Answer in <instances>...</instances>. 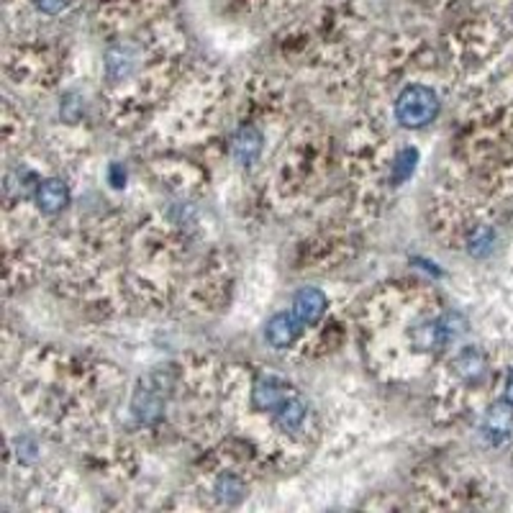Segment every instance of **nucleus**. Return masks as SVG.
<instances>
[{
	"label": "nucleus",
	"instance_id": "nucleus-4",
	"mask_svg": "<svg viewBox=\"0 0 513 513\" xmlns=\"http://www.w3.org/2000/svg\"><path fill=\"white\" fill-rule=\"evenodd\" d=\"M513 434V406L498 403L493 406L483 418V437L490 444H503L511 439Z\"/></svg>",
	"mask_w": 513,
	"mask_h": 513
},
{
	"label": "nucleus",
	"instance_id": "nucleus-15",
	"mask_svg": "<svg viewBox=\"0 0 513 513\" xmlns=\"http://www.w3.org/2000/svg\"><path fill=\"white\" fill-rule=\"evenodd\" d=\"M34 5L46 15H57L62 11H67L72 5V0H34Z\"/></svg>",
	"mask_w": 513,
	"mask_h": 513
},
{
	"label": "nucleus",
	"instance_id": "nucleus-6",
	"mask_svg": "<svg viewBox=\"0 0 513 513\" xmlns=\"http://www.w3.org/2000/svg\"><path fill=\"white\" fill-rule=\"evenodd\" d=\"M136 59H139V52H136L134 46H128V44H118V46H114V49L108 52V57H106L108 80H111V83L126 80L128 75L134 72V67H136Z\"/></svg>",
	"mask_w": 513,
	"mask_h": 513
},
{
	"label": "nucleus",
	"instance_id": "nucleus-12",
	"mask_svg": "<svg viewBox=\"0 0 513 513\" xmlns=\"http://www.w3.org/2000/svg\"><path fill=\"white\" fill-rule=\"evenodd\" d=\"M416 162H418V152L416 149H403L398 157H396V165H393V177H396V183H403V180H408L411 175H414V167Z\"/></svg>",
	"mask_w": 513,
	"mask_h": 513
},
{
	"label": "nucleus",
	"instance_id": "nucleus-5",
	"mask_svg": "<svg viewBox=\"0 0 513 513\" xmlns=\"http://www.w3.org/2000/svg\"><path fill=\"white\" fill-rule=\"evenodd\" d=\"M300 328H303V324H300L298 316L293 311L290 314H277L270 318V324L265 328V337H267V342L275 349H287L290 344L298 339Z\"/></svg>",
	"mask_w": 513,
	"mask_h": 513
},
{
	"label": "nucleus",
	"instance_id": "nucleus-13",
	"mask_svg": "<svg viewBox=\"0 0 513 513\" xmlns=\"http://www.w3.org/2000/svg\"><path fill=\"white\" fill-rule=\"evenodd\" d=\"M216 493H218V496H221L224 500H236L239 496H242V483H239L236 478L226 475V478H221V480H218V485H216Z\"/></svg>",
	"mask_w": 513,
	"mask_h": 513
},
{
	"label": "nucleus",
	"instance_id": "nucleus-2",
	"mask_svg": "<svg viewBox=\"0 0 513 513\" xmlns=\"http://www.w3.org/2000/svg\"><path fill=\"white\" fill-rule=\"evenodd\" d=\"M328 308V298L318 287H303L293 298V314L298 316L303 327H314L318 324Z\"/></svg>",
	"mask_w": 513,
	"mask_h": 513
},
{
	"label": "nucleus",
	"instance_id": "nucleus-16",
	"mask_svg": "<svg viewBox=\"0 0 513 513\" xmlns=\"http://www.w3.org/2000/svg\"><path fill=\"white\" fill-rule=\"evenodd\" d=\"M503 398H506V403H511V406H513V370L508 372V377H506V387H503Z\"/></svg>",
	"mask_w": 513,
	"mask_h": 513
},
{
	"label": "nucleus",
	"instance_id": "nucleus-9",
	"mask_svg": "<svg viewBox=\"0 0 513 513\" xmlns=\"http://www.w3.org/2000/svg\"><path fill=\"white\" fill-rule=\"evenodd\" d=\"M70 203V190L62 180H44L36 190V206L44 214H57Z\"/></svg>",
	"mask_w": 513,
	"mask_h": 513
},
{
	"label": "nucleus",
	"instance_id": "nucleus-14",
	"mask_svg": "<svg viewBox=\"0 0 513 513\" xmlns=\"http://www.w3.org/2000/svg\"><path fill=\"white\" fill-rule=\"evenodd\" d=\"M490 246H493V231L490 228H480L470 239V252H475V255H483Z\"/></svg>",
	"mask_w": 513,
	"mask_h": 513
},
{
	"label": "nucleus",
	"instance_id": "nucleus-3",
	"mask_svg": "<svg viewBox=\"0 0 513 513\" xmlns=\"http://www.w3.org/2000/svg\"><path fill=\"white\" fill-rule=\"evenodd\" d=\"M290 398V385L277 377H259L252 387V406L256 411H277Z\"/></svg>",
	"mask_w": 513,
	"mask_h": 513
},
{
	"label": "nucleus",
	"instance_id": "nucleus-10",
	"mask_svg": "<svg viewBox=\"0 0 513 513\" xmlns=\"http://www.w3.org/2000/svg\"><path fill=\"white\" fill-rule=\"evenodd\" d=\"M259 152H262V134L255 126L242 128L234 139V159L246 167L259 157Z\"/></svg>",
	"mask_w": 513,
	"mask_h": 513
},
{
	"label": "nucleus",
	"instance_id": "nucleus-1",
	"mask_svg": "<svg viewBox=\"0 0 513 513\" xmlns=\"http://www.w3.org/2000/svg\"><path fill=\"white\" fill-rule=\"evenodd\" d=\"M439 96L428 86H408L396 100V118L406 128L428 126L439 116Z\"/></svg>",
	"mask_w": 513,
	"mask_h": 513
},
{
	"label": "nucleus",
	"instance_id": "nucleus-8",
	"mask_svg": "<svg viewBox=\"0 0 513 513\" xmlns=\"http://www.w3.org/2000/svg\"><path fill=\"white\" fill-rule=\"evenodd\" d=\"M455 372L465 383H478L485 375V357L478 347H465L462 352H457L452 359Z\"/></svg>",
	"mask_w": 513,
	"mask_h": 513
},
{
	"label": "nucleus",
	"instance_id": "nucleus-7",
	"mask_svg": "<svg viewBox=\"0 0 513 513\" xmlns=\"http://www.w3.org/2000/svg\"><path fill=\"white\" fill-rule=\"evenodd\" d=\"M165 411V400L159 396V387H152L149 383H144L142 390H136L134 396V414L142 424H155L159 416Z\"/></svg>",
	"mask_w": 513,
	"mask_h": 513
},
{
	"label": "nucleus",
	"instance_id": "nucleus-11",
	"mask_svg": "<svg viewBox=\"0 0 513 513\" xmlns=\"http://www.w3.org/2000/svg\"><path fill=\"white\" fill-rule=\"evenodd\" d=\"M306 403L300 398H290L275 411V424L283 428V431H298L303 427V421H306Z\"/></svg>",
	"mask_w": 513,
	"mask_h": 513
}]
</instances>
